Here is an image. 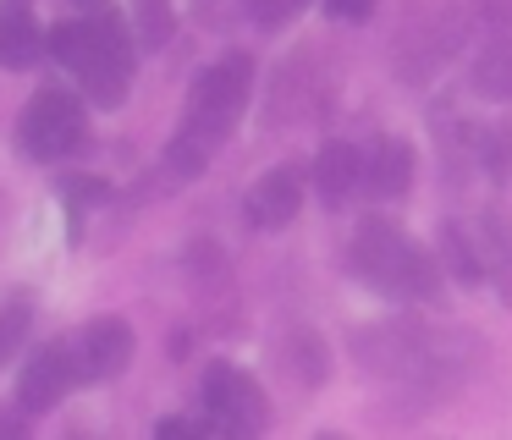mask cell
I'll return each instance as SVG.
<instances>
[{"label":"cell","instance_id":"obj_1","mask_svg":"<svg viewBox=\"0 0 512 440\" xmlns=\"http://www.w3.org/2000/svg\"><path fill=\"white\" fill-rule=\"evenodd\" d=\"M248 83H254V61H248V55H226V61H215L210 72L193 83L188 121H182L177 143H171V165H177L182 176L199 171L215 143L232 132V121L243 116V105H248Z\"/></svg>","mask_w":512,"mask_h":440},{"label":"cell","instance_id":"obj_2","mask_svg":"<svg viewBox=\"0 0 512 440\" xmlns=\"http://www.w3.org/2000/svg\"><path fill=\"white\" fill-rule=\"evenodd\" d=\"M50 55L83 77L94 105H122L127 77H133V50H127L122 28L94 11L89 22H61L50 28Z\"/></svg>","mask_w":512,"mask_h":440},{"label":"cell","instance_id":"obj_3","mask_svg":"<svg viewBox=\"0 0 512 440\" xmlns=\"http://www.w3.org/2000/svg\"><path fill=\"white\" fill-rule=\"evenodd\" d=\"M353 264L364 281H375L380 292L391 297H424L435 303L441 297V275H435V259L424 248H413L391 220H364L353 237Z\"/></svg>","mask_w":512,"mask_h":440},{"label":"cell","instance_id":"obj_4","mask_svg":"<svg viewBox=\"0 0 512 440\" xmlns=\"http://www.w3.org/2000/svg\"><path fill=\"white\" fill-rule=\"evenodd\" d=\"M23 149L34 154V160H56V154H67L72 143L83 138V105L78 94H67V88H39L34 99H28L23 110Z\"/></svg>","mask_w":512,"mask_h":440},{"label":"cell","instance_id":"obj_5","mask_svg":"<svg viewBox=\"0 0 512 440\" xmlns=\"http://www.w3.org/2000/svg\"><path fill=\"white\" fill-rule=\"evenodd\" d=\"M204 402H210L215 424H221L226 435H254V429H265V396H259V385L248 380V374H237L232 363H215V369L204 374Z\"/></svg>","mask_w":512,"mask_h":440},{"label":"cell","instance_id":"obj_6","mask_svg":"<svg viewBox=\"0 0 512 440\" xmlns=\"http://www.w3.org/2000/svg\"><path fill=\"white\" fill-rule=\"evenodd\" d=\"M78 380V358H72V347H45L28 358L23 380H17V402H23V413H50V407L67 396V385Z\"/></svg>","mask_w":512,"mask_h":440},{"label":"cell","instance_id":"obj_7","mask_svg":"<svg viewBox=\"0 0 512 440\" xmlns=\"http://www.w3.org/2000/svg\"><path fill=\"white\" fill-rule=\"evenodd\" d=\"M72 358H78V380H111V374H122L127 358H133V330H127L122 319H94L78 336Z\"/></svg>","mask_w":512,"mask_h":440},{"label":"cell","instance_id":"obj_8","mask_svg":"<svg viewBox=\"0 0 512 440\" xmlns=\"http://www.w3.org/2000/svg\"><path fill=\"white\" fill-rule=\"evenodd\" d=\"M298 209H303V176L292 171V165H276V171L259 176L254 193H248V220H254V226H265V231L292 226V220H298Z\"/></svg>","mask_w":512,"mask_h":440},{"label":"cell","instance_id":"obj_9","mask_svg":"<svg viewBox=\"0 0 512 440\" xmlns=\"http://www.w3.org/2000/svg\"><path fill=\"white\" fill-rule=\"evenodd\" d=\"M39 50H45V39H39L34 6L28 0H0V66L23 72V66L39 61Z\"/></svg>","mask_w":512,"mask_h":440},{"label":"cell","instance_id":"obj_10","mask_svg":"<svg viewBox=\"0 0 512 440\" xmlns=\"http://www.w3.org/2000/svg\"><path fill=\"white\" fill-rule=\"evenodd\" d=\"M314 182H320L325 204H342V198H353L358 182H364V154H358L353 143H325L320 160H314Z\"/></svg>","mask_w":512,"mask_h":440},{"label":"cell","instance_id":"obj_11","mask_svg":"<svg viewBox=\"0 0 512 440\" xmlns=\"http://www.w3.org/2000/svg\"><path fill=\"white\" fill-rule=\"evenodd\" d=\"M479 253H485V270L496 275L501 303L512 308V215H485V237H479Z\"/></svg>","mask_w":512,"mask_h":440},{"label":"cell","instance_id":"obj_12","mask_svg":"<svg viewBox=\"0 0 512 440\" xmlns=\"http://www.w3.org/2000/svg\"><path fill=\"white\" fill-rule=\"evenodd\" d=\"M369 182H375V193H386V198H402L408 193V176H413V149L402 138H386L375 149V160H369Z\"/></svg>","mask_w":512,"mask_h":440},{"label":"cell","instance_id":"obj_13","mask_svg":"<svg viewBox=\"0 0 512 440\" xmlns=\"http://www.w3.org/2000/svg\"><path fill=\"white\" fill-rule=\"evenodd\" d=\"M441 253H446V275L463 286H474L479 275H485V253H479V242L463 231V220H446L441 226Z\"/></svg>","mask_w":512,"mask_h":440},{"label":"cell","instance_id":"obj_14","mask_svg":"<svg viewBox=\"0 0 512 440\" xmlns=\"http://www.w3.org/2000/svg\"><path fill=\"white\" fill-rule=\"evenodd\" d=\"M281 363L292 369V380H303V385H320L325 380V341L314 336V330H292L287 341H281Z\"/></svg>","mask_w":512,"mask_h":440},{"label":"cell","instance_id":"obj_15","mask_svg":"<svg viewBox=\"0 0 512 440\" xmlns=\"http://www.w3.org/2000/svg\"><path fill=\"white\" fill-rule=\"evenodd\" d=\"M474 88L490 99L512 94V44H490L485 55L474 61Z\"/></svg>","mask_w":512,"mask_h":440},{"label":"cell","instance_id":"obj_16","mask_svg":"<svg viewBox=\"0 0 512 440\" xmlns=\"http://www.w3.org/2000/svg\"><path fill=\"white\" fill-rule=\"evenodd\" d=\"M28 325H34V314H28V297H6V303H0V363L17 358Z\"/></svg>","mask_w":512,"mask_h":440},{"label":"cell","instance_id":"obj_17","mask_svg":"<svg viewBox=\"0 0 512 440\" xmlns=\"http://www.w3.org/2000/svg\"><path fill=\"white\" fill-rule=\"evenodd\" d=\"M309 6V0H254V17L265 22V28H276V22H287V17H298V11Z\"/></svg>","mask_w":512,"mask_h":440},{"label":"cell","instance_id":"obj_18","mask_svg":"<svg viewBox=\"0 0 512 440\" xmlns=\"http://www.w3.org/2000/svg\"><path fill=\"white\" fill-rule=\"evenodd\" d=\"M138 11H144V39H149V44H160V39H166V28H171L166 0H138Z\"/></svg>","mask_w":512,"mask_h":440},{"label":"cell","instance_id":"obj_19","mask_svg":"<svg viewBox=\"0 0 512 440\" xmlns=\"http://www.w3.org/2000/svg\"><path fill=\"white\" fill-rule=\"evenodd\" d=\"M331 6V17H342V22H364L369 11H375V0H325Z\"/></svg>","mask_w":512,"mask_h":440},{"label":"cell","instance_id":"obj_20","mask_svg":"<svg viewBox=\"0 0 512 440\" xmlns=\"http://www.w3.org/2000/svg\"><path fill=\"white\" fill-rule=\"evenodd\" d=\"M160 435H166V440H177V435H193V424H188V418H166V424H160Z\"/></svg>","mask_w":512,"mask_h":440},{"label":"cell","instance_id":"obj_21","mask_svg":"<svg viewBox=\"0 0 512 440\" xmlns=\"http://www.w3.org/2000/svg\"><path fill=\"white\" fill-rule=\"evenodd\" d=\"M72 6H83V11H105V0H72Z\"/></svg>","mask_w":512,"mask_h":440}]
</instances>
